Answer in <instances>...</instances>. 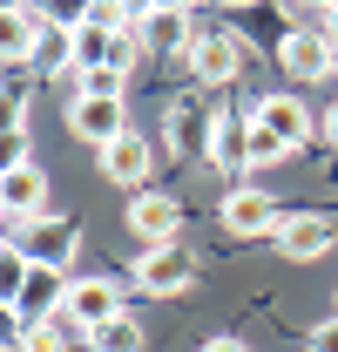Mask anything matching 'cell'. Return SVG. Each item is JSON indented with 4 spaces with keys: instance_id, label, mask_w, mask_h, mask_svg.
<instances>
[{
    "instance_id": "12",
    "label": "cell",
    "mask_w": 338,
    "mask_h": 352,
    "mask_svg": "<svg viewBox=\"0 0 338 352\" xmlns=\"http://www.w3.org/2000/svg\"><path fill=\"white\" fill-rule=\"evenodd\" d=\"M0 217L14 223H47V176L27 163V170H14V176H0Z\"/></svg>"
},
{
    "instance_id": "25",
    "label": "cell",
    "mask_w": 338,
    "mask_h": 352,
    "mask_svg": "<svg viewBox=\"0 0 338 352\" xmlns=\"http://www.w3.org/2000/svg\"><path fill=\"white\" fill-rule=\"evenodd\" d=\"M311 352H338V311L318 325V332H311Z\"/></svg>"
},
{
    "instance_id": "27",
    "label": "cell",
    "mask_w": 338,
    "mask_h": 352,
    "mask_svg": "<svg viewBox=\"0 0 338 352\" xmlns=\"http://www.w3.org/2000/svg\"><path fill=\"white\" fill-rule=\"evenodd\" d=\"M318 129H325V142H332V149H338V102H332V109H325V122H318Z\"/></svg>"
},
{
    "instance_id": "14",
    "label": "cell",
    "mask_w": 338,
    "mask_h": 352,
    "mask_svg": "<svg viewBox=\"0 0 338 352\" xmlns=\"http://www.w3.org/2000/svg\"><path fill=\"white\" fill-rule=\"evenodd\" d=\"M190 41H196L190 7H142V47L149 54H190Z\"/></svg>"
},
{
    "instance_id": "28",
    "label": "cell",
    "mask_w": 338,
    "mask_h": 352,
    "mask_svg": "<svg viewBox=\"0 0 338 352\" xmlns=\"http://www.w3.org/2000/svg\"><path fill=\"white\" fill-rule=\"evenodd\" d=\"M325 34H332V47H338V7H325Z\"/></svg>"
},
{
    "instance_id": "11",
    "label": "cell",
    "mask_w": 338,
    "mask_h": 352,
    "mask_svg": "<svg viewBox=\"0 0 338 352\" xmlns=\"http://www.w3.org/2000/svg\"><path fill=\"white\" fill-rule=\"evenodd\" d=\"M251 149H257V129H251V116H216V129H210V156L216 170L230 176V183H244L251 176Z\"/></svg>"
},
{
    "instance_id": "15",
    "label": "cell",
    "mask_w": 338,
    "mask_h": 352,
    "mask_svg": "<svg viewBox=\"0 0 338 352\" xmlns=\"http://www.w3.org/2000/svg\"><path fill=\"white\" fill-rule=\"evenodd\" d=\"M61 305H68V271L34 264V271H27V285H21V298H14V311H21L27 325H47V318H61Z\"/></svg>"
},
{
    "instance_id": "5",
    "label": "cell",
    "mask_w": 338,
    "mask_h": 352,
    "mask_svg": "<svg viewBox=\"0 0 338 352\" xmlns=\"http://www.w3.org/2000/svg\"><path fill=\"white\" fill-rule=\"evenodd\" d=\"M216 223H223L230 237H278V223H284V210H278V197H271L264 183H237V190L223 197V210H216Z\"/></svg>"
},
{
    "instance_id": "23",
    "label": "cell",
    "mask_w": 338,
    "mask_h": 352,
    "mask_svg": "<svg viewBox=\"0 0 338 352\" xmlns=\"http://www.w3.org/2000/svg\"><path fill=\"white\" fill-rule=\"evenodd\" d=\"M21 339H27V318H21V311L0 298V352H7V346H21Z\"/></svg>"
},
{
    "instance_id": "20",
    "label": "cell",
    "mask_w": 338,
    "mask_h": 352,
    "mask_svg": "<svg viewBox=\"0 0 338 352\" xmlns=\"http://www.w3.org/2000/svg\"><path fill=\"white\" fill-rule=\"evenodd\" d=\"M68 318H47V325H27V339H21V352H68Z\"/></svg>"
},
{
    "instance_id": "16",
    "label": "cell",
    "mask_w": 338,
    "mask_h": 352,
    "mask_svg": "<svg viewBox=\"0 0 338 352\" xmlns=\"http://www.w3.org/2000/svg\"><path fill=\"white\" fill-rule=\"evenodd\" d=\"M21 251H27L34 264H47V271H68V264H75V251H82V223H75V217H47L41 230L21 244Z\"/></svg>"
},
{
    "instance_id": "9",
    "label": "cell",
    "mask_w": 338,
    "mask_h": 352,
    "mask_svg": "<svg viewBox=\"0 0 338 352\" xmlns=\"http://www.w3.org/2000/svg\"><path fill=\"white\" fill-rule=\"evenodd\" d=\"M278 61H284V75H297V82H318V75L338 68V47H332L325 28H291L278 41Z\"/></svg>"
},
{
    "instance_id": "10",
    "label": "cell",
    "mask_w": 338,
    "mask_h": 352,
    "mask_svg": "<svg viewBox=\"0 0 338 352\" xmlns=\"http://www.w3.org/2000/svg\"><path fill=\"white\" fill-rule=\"evenodd\" d=\"M68 129L82 135V142H95V149H109L115 135H128V109L109 102V95H75L68 102Z\"/></svg>"
},
{
    "instance_id": "21",
    "label": "cell",
    "mask_w": 338,
    "mask_h": 352,
    "mask_svg": "<svg viewBox=\"0 0 338 352\" xmlns=\"http://www.w3.org/2000/svg\"><path fill=\"white\" fill-rule=\"evenodd\" d=\"M0 135H27V95L21 88L0 95Z\"/></svg>"
},
{
    "instance_id": "6",
    "label": "cell",
    "mask_w": 338,
    "mask_h": 352,
    "mask_svg": "<svg viewBox=\"0 0 338 352\" xmlns=\"http://www.w3.org/2000/svg\"><path fill=\"white\" fill-rule=\"evenodd\" d=\"M95 163H102L109 183H122L128 197H142V190H149V176H156V142H149L142 129H128V135H115L109 149H95Z\"/></svg>"
},
{
    "instance_id": "8",
    "label": "cell",
    "mask_w": 338,
    "mask_h": 352,
    "mask_svg": "<svg viewBox=\"0 0 338 352\" xmlns=\"http://www.w3.org/2000/svg\"><path fill=\"white\" fill-rule=\"evenodd\" d=\"M128 230L142 237V251H163L183 237V204L169 190H142V197H128Z\"/></svg>"
},
{
    "instance_id": "22",
    "label": "cell",
    "mask_w": 338,
    "mask_h": 352,
    "mask_svg": "<svg viewBox=\"0 0 338 352\" xmlns=\"http://www.w3.org/2000/svg\"><path fill=\"white\" fill-rule=\"evenodd\" d=\"M27 163H34V149H27V135H0V176L27 170Z\"/></svg>"
},
{
    "instance_id": "1",
    "label": "cell",
    "mask_w": 338,
    "mask_h": 352,
    "mask_svg": "<svg viewBox=\"0 0 338 352\" xmlns=\"http://www.w3.org/2000/svg\"><path fill=\"white\" fill-rule=\"evenodd\" d=\"M196 251H183V244H163V251H142V258L128 264V285L135 292H149V298H183L190 285H196Z\"/></svg>"
},
{
    "instance_id": "17",
    "label": "cell",
    "mask_w": 338,
    "mask_h": 352,
    "mask_svg": "<svg viewBox=\"0 0 338 352\" xmlns=\"http://www.w3.org/2000/svg\"><path fill=\"white\" fill-rule=\"evenodd\" d=\"M68 68H75V75H88V68H115V34L75 14V21H68Z\"/></svg>"
},
{
    "instance_id": "29",
    "label": "cell",
    "mask_w": 338,
    "mask_h": 352,
    "mask_svg": "<svg viewBox=\"0 0 338 352\" xmlns=\"http://www.w3.org/2000/svg\"><path fill=\"white\" fill-rule=\"evenodd\" d=\"M0 251H7V237H0Z\"/></svg>"
},
{
    "instance_id": "26",
    "label": "cell",
    "mask_w": 338,
    "mask_h": 352,
    "mask_svg": "<svg viewBox=\"0 0 338 352\" xmlns=\"http://www.w3.org/2000/svg\"><path fill=\"white\" fill-rule=\"evenodd\" d=\"M196 352H251V346H244V339H230V332H216V339H203Z\"/></svg>"
},
{
    "instance_id": "18",
    "label": "cell",
    "mask_w": 338,
    "mask_h": 352,
    "mask_svg": "<svg viewBox=\"0 0 338 352\" xmlns=\"http://www.w3.org/2000/svg\"><path fill=\"white\" fill-rule=\"evenodd\" d=\"M149 346V332H142V318L122 311V318H109L102 332H88V352H142Z\"/></svg>"
},
{
    "instance_id": "7",
    "label": "cell",
    "mask_w": 338,
    "mask_h": 352,
    "mask_svg": "<svg viewBox=\"0 0 338 352\" xmlns=\"http://www.w3.org/2000/svg\"><path fill=\"white\" fill-rule=\"evenodd\" d=\"M61 318L75 325V332H102L109 318H122V285L115 278H68V305H61Z\"/></svg>"
},
{
    "instance_id": "19",
    "label": "cell",
    "mask_w": 338,
    "mask_h": 352,
    "mask_svg": "<svg viewBox=\"0 0 338 352\" xmlns=\"http://www.w3.org/2000/svg\"><path fill=\"white\" fill-rule=\"evenodd\" d=\"M68 75H75V68H68ZM75 95H109V102H122L128 75L122 68H88V75H75Z\"/></svg>"
},
{
    "instance_id": "2",
    "label": "cell",
    "mask_w": 338,
    "mask_h": 352,
    "mask_svg": "<svg viewBox=\"0 0 338 352\" xmlns=\"http://www.w3.org/2000/svg\"><path fill=\"white\" fill-rule=\"evenodd\" d=\"M190 82L196 88H230L244 75V41L230 34V28H196V41H190Z\"/></svg>"
},
{
    "instance_id": "24",
    "label": "cell",
    "mask_w": 338,
    "mask_h": 352,
    "mask_svg": "<svg viewBox=\"0 0 338 352\" xmlns=\"http://www.w3.org/2000/svg\"><path fill=\"white\" fill-rule=\"evenodd\" d=\"M284 156H291V149H278L271 135H257V149H251V170H271V163H284Z\"/></svg>"
},
{
    "instance_id": "13",
    "label": "cell",
    "mask_w": 338,
    "mask_h": 352,
    "mask_svg": "<svg viewBox=\"0 0 338 352\" xmlns=\"http://www.w3.org/2000/svg\"><path fill=\"white\" fill-rule=\"evenodd\" d=\"M271 244H278L291 264H318V258L338 244V230H332V217H311V210H304V217H284V223H278V237H271Z\"/></svg>"
},
{
    "instance_id": "3",
    "label": "cell",
    "mask_w": 338,
    "mask_h": 352,
    "mask_svg": "<svg viewBox=\"0 0 338 352\" xmlns=\"http://www.w3.org/2000/svg\"><path fill=\"white\" fill-rule=\"evenodd\" d=\"M210 129H216V116H210V102H203V88H183L169 102V116H163V156H203L210 149Z\"/></svg>"
},
{
    "instance_id": "4",
    "label": "cell",
    "mask_w": 338,
    "mask_h": 352,
    "mask_svg": "<svg viewBox=\"0 0 338 352\" xmlns=\"http://www.w3.org/2000/svg\"><path fill=\"white\" fill-rule=\"evenodd\" d=\"M244 116H251V129H257V135H271L278 149H304V142L318 135L311 109H304L297 95H257V102L244 109Z\"/></svg>"
}]
</instances>
